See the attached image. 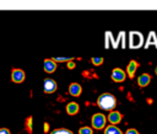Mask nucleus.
Wrapping results in <instances>:
<instances>
[{"mask_svg": "<svg viewBox=\"0 0 157 134\" xmlns=\"http://www.w3.org/2000/svg\"><path fill=\"white\" fill-rule=\"evenodd\" d=\"M78 133H80V134H92L93 130H92L90 127H82V128L78 130Z\"/></svg>", "mask_w": 157, "mask_h": 134, "instance_id": "nucleus-14", "label": "nucleus"}, {"mask_svg": "<svg viewBox=\"0 0 157 134\" xmlns=\"http://www.w3.org/2000/svg\"><path fill=\"white\" fill-rule=\"evenodd\" d=\"M156 74H157V68H156Z\"/></svg>", "mask_w": 157, "mask_h": 134, "instance_id": "nucleus-22", "label": "nucleus"}, {"mask_svg": "<svg viewBox=\"0 0 157 134\" xmlns=\"http://www.w3.org/2000/svg\"><path fill=\"white\" fill-rule=\"evenodd\" d=\"M26 128H27V130L31 133L32 132V117H28L27 118V122H26Z\"/></svg>", "mask_w": 157, "mask_h": 134, "instance_id": "nucleus-17", "label": "nucleus"}, {"mask_svg": "<svg viewBox=\"0 0 157 134\" xmlns=\"http://www.w3.org/2000/svg\"><path fill=\"white\" fill-rule=\"evenodd\" d=\"M55 68H56V64L53 59H45L44 60V70L47 73H53L55 70Z\"/></svg>", "mask_w": 157, "mask_h": 134, "instance_id": "nucleus-7", "label": "nucleus"}, {"mask_svg": "<svg viewBox=\"0 0 157 134\" xmlns=\"http://www.w3.org/2000/svg\"><path fill=\"white\" fill-rule=\"evenodd\" d=\"M11 77H12V81L13 82H17V84L18 82H22L25 80V73L21 69H13Z\"/></svg>", "mask_w": 157, "mask_h": 134, "instance_id": "nucleus-5", "label": "nucleus"}, {"mask_svg": "<svg viewBox=\"0 0 157 134\" xmlns=\"http://www.w3.org/2000/svg\"><path fill=\"white\" fill-rule=\"evenodd\" d=\"M112 79H113L114 81H117V82H121V81L125 80V73H124L121 69L115 68V69H113V71H112Z\"/></svg>", "mask_w": 157, "mask_h": 134, "instance_id": "nucleus-3", "label": "nucleus"}, {"mask_svg": "<svg viewBox=\"0 0 157 134\" xmlns=\"http://www.w3.org/2000/svg\"><path fill=\"white\" fill-rule=\"evenodd\" d=\"M48 132H49V124L44 123V133H48Z\"/></svg>", "mask_w": 157, "mask_h": 134, "instance_id": "nucleus-21", "label": "nucleus"}, {"mask_svg": "<svg viewBox=\"0 0 157 134\" xmlns=\"http://www.w3.org/2000/svg\"><path fill=\"white\" fill-rule=\"evenodd\" d=\"M97 102H98V106L102 109H104V111H110L117 104L115 97L113 95H110V93H103V95H101L98 97V101Z\"/></svg>", "mask_w": 157, "mask_h": 134, "instance_id": "nucleus-1", "label": "nucleus"}, {"mask_svg": "<svg viewBox=\"0 0 157 134\" xmlns=\"http://www.w3.org/2000/svg\"><path fill=\"white\" fill-rule=\"evenodd\" d=\"M50 134H72V132L69 130V129H65V128H60V129L53 130Z\"/></svg>", "mask_w": 157, "mask_h": 134, "instance_id": "nucleus-13", "label": "nucleus"}, {"mask_svg": "<svg viewBox=\"0 0 157 134\" xmlns=\"http://www.w3.org/2000/svg\"><path fill=\"white\" fill-rule=\"evenodd\" d=\"M0 134H10V130L6 128H1L0 129Z\"/></svg>", "mask_w": 157, "mask_h": 134, "instance_id": "nucleus-18", "label": "nucleus"}, {"mask_svg": "<svg viewBox=\"0 0 157 134\" xmlns=\"http://www.w3.org/2000/svg\"><path fill=\"white\" fill-rule=\"evenodd\" d=\"M105 117L102 113H96L92 117V125L94 129H102L105 125Z\"/></svg>", "mask_w": 157, "mask_h": 134, "instance_id": "nucleus-2", "label": "nucleus"}, {"mask_svg": "<svg viewBox=\"0 0 157 134\" xmlns=\"http://www.w3.org/2000/svg\"><path fill=\"white\" fill-rule=\"evenodd\" d=\"M108 119H109V122L112 123V125H114V124H117V123H119V122L121 120V114H120L119 112L113 111V112L109 113Z\"/></svg>", "mask_w": 157, "mask_h": 134, "instance_id": "nucleus-6", "label": "nucleus"}, {"mask_svg": "<svg viewBox=\"0 0 157 134\" xmlns=\"http://www.w3.org/2000/svg\"><path fill=\"white\" fill-rule=\"evenodd\" d=\"M91 60H92V63H93L94 65H101V64L103 63V58H101V57H99V58H97V57H93Z\"/></svg>", "mask_w": 157, "mask_h": 134, "instance_id": "nucleus-16", "label": "nucleus"}, {"mask_svg": "<svg viewBox=\"0 0 157 134\" xmlns=\"http://www.w3.org/2000/svg\"><path fill=\"white\" fill-rule=\"evenodd\" d=\"M136 69H137V63H136L135 60H131V61L129 63L128 68H126V71H128L129 77H132V76H134V74H135Z\"/></svg>", "mask_w": 157, "mask_h": 134, "instance_id": "nucleus-9", "label": "nucleus"}, {"mask_svg": "<svg viewBox=\"0 0 157 134\" xmlns=\"http://www.w3.org/2000/svg\"><path fill=\"white\" fill-rule=\"evenodd\" d=\"M126 134H139V133L136 129H129V130H126Z\"/></svg>", "mask_w": 157, "mask_h": 134, "instance_id": "nucleus-19", "label": "nucleus"}, {"mask_svg": "<svg viewBox=\"0 0 157 134\" xmlns=\"http://www.w3.org/2000/svg\"><path fill=\"white\" fill-rule=\"evenodd\" d=\"M104 134H123L121 130L115 125H108L104 130Z\"/></svg>", "mask_w": 157, "mask_h": 134, "instance_id": "nucleus-12", "label": "nucleus"}, {"mask_svg": "<svg viewBox=\"0 0 157 134\" xmlns=\"http://www.w3.org/2000/svg\"><path fill=\"white\" fill-rule=\"evenodd\" d=\"M72 59H74V58H71V57H70V58H61V57H60V58H59V57L53 58L54 61H67V63H69V61H72Z\"/></svg>", "mask_w": 157, "mask_h": 134, "instance_id": "nucleus-15", "label": "nucleus"}, {"mask_svg": "<svg viewBox=\"0 0 157 134\" xmlns=\"http://www.w3.org/2000/svg\"><path fill=\"white\" fill-rule=\"evenodd\" d=\"M66 112H67V114H76L77 112H78V104L77 103H75V102H71V103H69L67 106H66Z\"/></svg>", "mask_w": 157, "mask_h": 134, "instance_id": "nucleus-11", "label": "nucleus"}, {"mask_svg": "<svg viewBox=\"0 0 157 134\" xmlns=\"http://www.w3.org/2000/svg\"><path fill=\"white\" fill-rule=\"evenodd\" d=\"M67 68H69V69H74V68H75V63H74V61H69V63H67Z\"/></svg>", "mask_w": 157, "mask_h": 134, "instance_id": "nucleus-20", "label": "nucleus"}, {"mask_svg": "<svg viewBox=\"0 0 157 134\" xmlns=\"http://www.w3.org/2000/svg\"><path fill=\"white\" fill-rule=\"evenodd\" d=\"M56 90V82L53 79H45L44 80V91L47 93H53Z\"/></svg>", "mask_w": 157, "mask_h": 134, "instance_id": "nucleus-4", "label": "nucleus"}, {"mask_svg": "<svg viewBox=\"0 0 157 134\" xmlns=\"http://www.w3.org/2000/svg\"><path fill=\"white\" fill-rule=\"evenodd\" d=\"M69 92L72 96H78L81 93V86L78 84H71L69 87Z\"/></svg>", "mask_w": 157, "mask_h": 134, "instance_id": "nucleus-10", "label": "nucleus"}, {"mask_svg": "<svg viewBox=\"0 0 157 134\" xmlns=\"http://www.w3.org/2000/svg\"><path fill=\"white\" fill-rule=\"evenodd\" d=\"M150 81H151V77H150V75H148V74H142V75H140V76H139V79H137L139 86H141V87L147 86V85L150 84Z\"/></svg>", "mask_w": 157, "mask_h": 134, "instance_id": "nucleus-8", "label": "nucleus"}]
</instances>
